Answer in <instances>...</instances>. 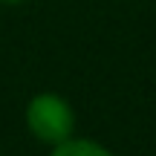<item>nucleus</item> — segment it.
<instances>
[{
  "label": "nucleus",
  "instance_id": "nucleus-1",
  "mask_svg": "<svg viewBox=\"0 0 156 156\" xmlns=\"http://www.w3.org/2000/svg\"><path fill=\"white\" fill-rule=\"evenodd\" d=\"M26 124L38 139L58 145V142L69 139L75 127V113L61 95L55 93H41L29 101L26 107Z\"/></svg>",
  "mask_w": 156,
  "mask_h": 156
},
{
  "label": "nucleus",
  "instance_id": "nucleus-3",
  "mask_svg": "<svg viewBox=\"0 0 156 156\" xmlns=\"http://www.w3.org/2000/svg\"><path fill=\"white\" fill-rule=\"evenodd\" d=\"M0 3H20V0H0Z\"/></svg>",
  "mask_w": 156,
  "mask_h": 156
},
{
  "label": "nucleus",
  "instance_id": "nucleus-2",
  "mask_svg": "<svg viewBox=\"0 0 156 156\" xmlns=\"http://www.w3.org/2000/svg\"><path fill=\"white\" fill-rule=\"evenodd\" d=\"M52 156H113V153H107L101 145L90 139H64L55 145Z\"/></svg>",
  "mask_w": 156,
  "mask_h": 156
}]
</instances>
